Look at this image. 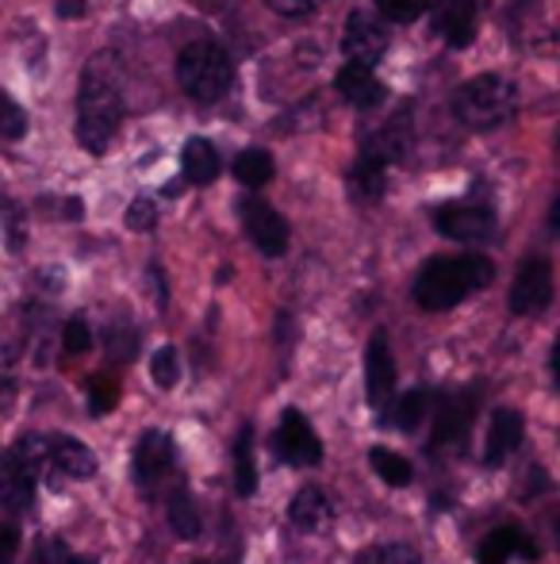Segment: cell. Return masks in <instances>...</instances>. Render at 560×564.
<instances>
[{
    "mask_svg": "<svg viewBox=\"0 0 560 564\" xmlns=\"http://www.w3.org/2000/svg\"><path fill=\"white\" fill-rule=\"evenodd\" d=\"M123 93H128V74L120 54H92L77 89V142L89 154H105L112 147L123 119Z\"/></svg>",
    "mask_w": 560,
    "mask_h": 564,
    "instance_id": "6da1fadb",
    "label": "cell"
},
{
    "mask_svg": "<svg viewBox=\"0 0 560 564\" xmlns=\"http://www.w3.org/2000/svg\"><path fill=\"white\" fill-rule=\"evenodd\" d=\"M495 281V265L484 253H464V258H433L415 276V304L422 312H449L464 296L487 289Z\"/></svg>",
    "mask_w": 560,
    "mask_h": 564,
    "instance_id": "7a4b0ae2",
    "label": "cell"
},
{
    "mask_svg": "<svg viewBox=\"0 0 560 564\" xmlns=\"http://www.w3.org/2000/svg\"><path fill=\"white\" fill-rule=\"evenodd\" d=\"M177 82L185 89V97H193L196 105H211L219 100L234 82V62L211 39H196L180 51L177 58Z\"/></svg>",
    "mask_w": 560,
    "mask_h": 564,
    "instance_id": "3957f363",
    "label": "cell"
},
{
    "mask_svg": "<svg viewBox=\"0 0 560 564\" xmlns=\"http://www.w3.org/2000/svg\"><path fill=\"white\" fill-rule=\"evenodd\" d=\"M453 112L472 131H492L515 112V85L499 74H480L453 93Z\"/></svg>",
    "mask_w": 560,
    "mask_h": 564,
    "instance_id": "277c9868",
    "label": "cell"
},
{
    "mask_svg": "<svg viewBox=\"0 0 560 564\" xmlns=\"http://www.w3.org/2000/svg\"><path fill=\"white\" fill-rule=\"evenodd\" d=\"M438 403V419H433V442L430 449H446V453H461V446H469L472 438V423H476V408H480V392L476 388H461V392H446Z\"/></svg>",
    "mask_w": 560,
    "mask_h": 564,
    "instance_id": "5b68a950",
    "label": "cell"
},
{
    "mask_svg": "<svg viewBox=\"0 0 560 564\" xmlns=\"http://www.w3.org/2000/svg\"><path fill=\"white\" fill-rule=\"evenodd\" d=\"M273 449H277V457L292 468H315L322 460L319 434L311 431V423H307L299 408L281 411L277 434H273Z\"/></svg>",
    "mask_w": 560,
    "mask_h": 564,
    "instance_id": "8992f818",
    "label": "cell"
},
{
    "mask_svg": "<svg viewBox=\"0 0 560 564\" xmlns=\"http://www.w3.org/2000/svg\"><path fill=\"white\" fill-rule=\"evenodd\" d=\"M365 395L376 415H384L388 403L396 400V357H392V346L384 330H376L365 349Z\"/></svg>",
    "mask_w": 560,
    "mask_h": 564,
    "instance_id": "52a82bcc",
    "label": "cell"
},
{
    "mask_svg": "<svg viewBox=\"0 0 560 564\" xmlns=\"http://www.w3.org/2000/svg\"><path fill=\"white\" fill-rule=\"evenodd\" d=\"M239 216H242V227H246L250 242H254L265 258H281V253L288 250V224H284V216L277 208H270V204L257 200V196H246V200H239Z\"/></svg>",
    "mask_w": 560,
    "mask_h": 564,
    "instance_id": "ba28073f",
    "label": "cell"
},
{
    "mask_svg": "<svg viewBox=\"0 0 560 564\" xmlns=\"http://www.w3.org/2000/svg\"><path fill=\"white\" fill-rule=\"evenodd\" d=\"M553 304V265L546 258L523 261L515 284H510V312L515 315H538Z\"/></svg>",
    "mask_w": 560,
    "mask_h": 564,
    "instance_id": "9c48e42d",
    "label": "cell"
},
{
    "mask_svg": "<svg viewBox=\"0 0 560 564\" xmlns=\"http://www.w3.org/2000/svg\"><path fill=\"white\" fill-rule=\"evenodd\" d=\"M177 465V446L165 431H146L135 446V457H131V473H135V484L142 491H150L154 484H162L165 476Z\"/></svg>",
    "mask_w": 560,
    "mask_h": 564,
    "instance_id": "30bf717a",
    "label": "cell"
},
{
    "mask_svg": "<svg viewBox=\"0 0 560 564\" xmlns=\"http://www.w3.org/2000/svg\"><path fill=\"white\" fill-rule=\"evenodd\" d=\"M433 230L453 242H484L495 235V216L476 204H446L433 212Z\"/></svg>",
    "mask_w": 560,
    "mask_h": 564,
    "instance_id": "8fae6325",
    "label": "cell"
},
{
    "mask_svg": "<svg viewBox=\"0 0 560 564\" xmlns=\"http://www.w3.org/2000/svg\"><path fill=\"white\" fill-rule=\"evenodd\" d=\"M342 51H345V58L373 66V62L388 51V28H384V20H376V12H365V8L353 12L342 28Z\"/></svg>",
    "mask_w": 560,
    "mask_h": 564,
    "instance_id": "7c38bea8",
    "label": "cell"
},
{
    "mask_svg": "<svg viewBox=\"0 0 560 564\" xmlns=\"http://www.w3.org/2000/svg\"><path fill=\"white\" fill-rule=\"evenodd\" d=\"M526 438V419L518 415L515 408H499L492 415V426H487V446H484V465L499 468L523 449Z\"/></svg>",
    "mask_w": 560,
    "mask_h": 564,
    "instance_id": "4fadbf2b",
    "label": "cell"
},
{
    "mask_svg": "<svg viewBox=\"0 0 560 564\" xmlns=\"http://www.w3.org/2000/svg\"><path fill=\"white\" fill-rule=\"evenodd\" d=\"M46 457H51V473L66 476V480H92L97 476V457L81 438L51 434L46 438Z\"/></svg>",
    "mask_w": 560,
    "mask_h": 564,
    "instance_id": "5bb4252c",
    "label": "cell"
},
{
    "mask_svg": "<svg viewBox=\"0 0 560 564\" xmlns=\"http://www.w3.org/2000/svg\"><path fill=\"white\" fill-rule=\"evenodd\" d=\"M433 35L449 46H469L476 35V0H433Z\"/></svg>",
    "mask_w": 560,
    "mask_h": 564,
    "instance_id": "9a60e30c",
    "label": "cell"
},
{
    "mask_svg": "<svg viewBox=\"0 0 560 564\" xmlns=\"http://www.w3.org/2000/svg\"><path fill=\"white\" fill-rule=\"evenodd\" d=\"M510 557L538 561V545L526 538L523 527H499L487 530L484 542L476 545V564H507Z\"/></svg>",
    "mask_w": 560,
    "mask_h": 564,
    "instance_id": "2e32d148",
    "label": "cell"
},
{
    "mask_svg": "<svg viewBox=\"0 0 560 564\" xmlns=\"http://www.w3.org/2000/svg\"><path fill=\"white\" fill-rule=\"evenodd\" d=\"M330 519H334V507H330L327 491L315 488V484L299 488L296 499L288 503V522L296 530H304V534H319V530H327Z\"/></svg>",
    "mask_w": 560,
    "mask_h": 564,
    "instance_id": "e0dca14e",
    "label": "cell"
},
{
    "mask_svg": "<svg viewBox=\"0 0 560 564\" xmlns=\"http://www.w3.org/2000/svg\"><path fill=\"white\" fill-rule=\"evenodd\" d=\"M334 89L342 93L350 105H358V108H376L384 100V85L376 82V74L365 66V62H345L342 69H338V77H334Z\"/></svg>",
    "mask_w": 560,
    "mask_h": 564,
    "instance_id": "ac0fdd59",
    "label": "cell"
},
{
    "mask_svg": "<svg viewBox=\"0 0 560 564\" xmlns=\"http://www.w3.org/2000/svg\"><path fill=\"white\" fill-rule=\"evenodd\" d=\"M0 507L8 514H28L35 507V476L15 465L12 457L0 460Z\"/></svg>",
    "mask_w": 560,
    "mask_h": 564,
    "instance_id": "d6986e66",
    "label": "cell"
},
{
    "mask_svg": "<svg viewBox=\"0 0 560 564\" xmlns=\"http://www.w3.org/2000/svg\"><path fill=\"white\" fill-rule=\"evenodd\" d=\"M433 411V392H426V388H411L407 395H399L396 403H388V411L384 415L392 419V426L404 434H415L419 426L430 419Z\"/></svg>",
    "mask_w": 560,
    "mask_h": 564,
    "instance_id": "ffe728a7",
    "label": "cell"
},
{
    "mask_svg": "<svg viewBox=\"0 0 560 564\" xmlns=\"http://www.w3.org/2000/svg\"><path fill=\"white\" fill-rule=\"evenodd\" d=\"M180 170L193 185H211L219 177V154L208 139H188L180 150Z\"/></svg>",
    "mask_w": 560,
    "mask_h": 564,
    "instance_id": "44dd1931",
    "label": "cell"
},
{
    "mask_svg": "<svg viewBox=\"0 0 560 564\" xmlns=\"http://www.w3.org/2000/svg\"><path fill=\"white\" fill-rule=\"evenodd\" d=\"M165 519H169V530L185 542H196L204 530L200 511H196V499L188 496V488H173L169 499H165Z\"/></svg>",
    "mask_w": 560,
    "mask_h": 564,
    "instance_id": "7402d4cb",
    "label": "cell"
},
{
    "mask_svg": "<svg viewBox=\"0 0 560 564\" xmlns=\"http://www.w3.org/2000/svg\"><path fill=\"white\" fill-rule=\"evenodd\" d=\"M234 488L242 499L257 491V460H254V426L242 423L239 438H234Z\"/></svg>",
    "mask_w": 560,
    "mask_h": 564,
    "instance_id": "603a6c76",
    "label": "cell"
},
{
    "mask_svg": "<svg viewBox=\"0 0 560 564\" xmlns=\"http://www.w3.org/2000/svg\"><path fill=\"white\" fill-rule=\"evenodd\" d=\"M350 185L361 200H381L384 193V154H361V162L353 165Z\"/></svg>",
    "mask_w": 560,
    "mask_h": 564,
    "instance_id": "cb8c5ba5",
    "label": "cell"
},
{
    "mask_svg": "<svg viewBox=\"0 0 560 564\" xmlns=\"http://www.w3.org/2000/svg\"><path fill=\"white\" fill-rule=\"evenodd\" d=\"M234 177L242 181L246 188H262L273 181V158L270 150H242L234 158Z\"/></svg>",
    "mask_w": 560,
    "mask_h": 564,
    "instance_id": "d4e9b609",
    "label": "cell"
},
{
    "mask_svg": "<svg viewBox=\"0 0 560 564\" xmlns=\"http://www.w3.org/2000/svg\"><path fill=\"white\" fill-rule=\"evenodd\" d=\"M8 457H12L20 468H28L35 480L43 473H51V457H46V438H43V434H23V438L8 449Z\"/></svg>",
    "mask_w": 560,
    "mask_h": 564,
    "instance_id": "484cf974",
    "label": "cell"
},
{
    "mask_svg": "<svg viewBox=\"0 0 560 564\" xmlns=\"http://www.w3.org/2000/svg\"><path fill=\"white\" fill-rule=\"evenodd\" d=\"M369 465L376 468V476H381L384 484H392V488H407L411 484V465H407V457H399V453L384 449V446H373L369 449Z\"/></svg>",
    "mask_w": 560,
    "mask_h": 564,
    "instance_id": "4316f807",
    "label": "cell"
},
{
    "mask_svg": "<svg viewBox=\"0 0 560 564\" xmlns=\"http://www.w3.org/2000/svg\"><path fill=\"white\" fill-rule=\"evenodd\" d=\"M150 380H154L162 392H169V388H177L180 380V357L173 346H162L154 357H150Z\"/></svg>",
    "mask_w": 560,
    "mask_h": 564,
    "instance_id": "83f0119b",
    "label": "cell"
},
{
    "mask_svg": "<svg viewBox=\"0 0 560 564\" xmlns=\"http://www.w3.org/2000/svg\"><path fill=\"white\" fill-rule=\"evenodd\" d=\"M28 134V112L8 93H0V139H23Z\"/></svg>",
    "mask_w": 560,
    "mask_h": 564,
    "instance_id": "f1b7e54d",
    "label": "cell"
},
{
    "mask_svg": "<svg viewBox=\"0 0 560 564\" xmlns=\"http://www.w3.org/2000/svg\"><path fill=\"white\" fill-rule=\"evenodd\" d=\"M62 349H66L69 357H81V354H89V349H92V330H89V323H85L81 315H74V319L62 327Z\"/></svg>",
    "mask_w": 560,
    "mask_h": 564,
    "instance_id": "f546056e",
    "label": "cell"
},
{
    "mask_svg": "<svg viewBox=\"0 0 560 564\" xmlns=\"http://www.w3.org/2000/svg\"><path fill=\"white\" fill-rule=\"evenodd\" d=\"M376 4V15L381 20H392V23H411L422 15L426 0H373Z\"/></svg>",
    "mask_w": 560,
    "mask_h": 564,
    "instance_id": "4dcf8cb0",
    "label": "cell"
},
{
    "mask_svg": "<svg viewBox=\"0 0 560 564\" xmlns=\"http://www.w3.org/2000/svg\"><path fill=\"white\" fill-rule=\"evenodd\" d=\"M116 384L108 377H92L89 380V411L92 415H105V411H112L116 408Z\"/></svg>",
    "mask_w": 560,
    "mask_h": 564,
    "instance_id": "1f68e13d",
    "label": "cell"
},
{
    "mask_svg": "<svg viewBox=\"0 0 560 564\" xmlns=\"http://www.w3.org/2000/svg\"><path fill=\"white\" fill-rule=\"evenodd\" d=\"M123 224L131 230H139V235H150V230L157 227V208L154 200H135L128 212H123Z\"/></svg>",
    "mask_w": 560,
    "mask_h": 564,
    "instance_id": "d6a6232c",
    "label": "cell"
},
{
    "mask_svg": "<svg viewBox=\"0 0 560 564\" xmlns=\"http://www.w3.org/2000/svg\"><path fill=\"white\" fill-rule=\"evenodd\" d=\"M15 553H20V522L4 519L0 522V564H15Z\"/></svg>",
    "mask_w": 560,
    "mask_h": 564,
    "instance_id": "836d02e7",
    "label": "cell"
},
{
    "mask_svg": "<svg viewBox=\"0 0 560 564\" xmlns=\"http://www.w3.org/2000/svg\"><path fill=\"white\" fill-rule=\"evenodd\" d=\"M376 564H422L411 545H376Z\"/></svg>",
    "mask_w": 560,
    "mask_h": 564,
    "instance_id": "e575fe53",
    "label": "cell"
},
{
    "mask_svg": "<svg viewBox=\"0 0 560 564\" xmlns=\"http://www.w3.org/2000/svg\"><path fill=\"white\" fill-rule=\"evenodd\" d=\"M265 4H270L273 12H281V15H311L322 0H265Z\"/></svg>",
    "mask_w": 560,
    "mask_h": 564,
    "instance_id": "d590c367",
    "label": "cell"
},
{
    "mask_svg": "<svg viewBox=\"0 0 560 564\" xmlns=\"http://www.w3.org/2000/svg\"><path fill=\"white\" fill-rule=\"evenodd\" d=\"M62 557H66V550H62L58 542H46L43 550L35 553V561H31V564H58Z\"/></svg>",
    "mask_w": 560,
    "mask_h": 564,
    "instance_id": "8d00e7d4",
    "label": "cell"
},
{
    "mask_svg": "<svg viewBox=\"0 0 560 564\" xmlns=\"http://www.w3.org/2000/svg\"><path fill=\"white\" fill-rule=\"evenodd\" d=\"M58 15H62V20H81L85 0H58Z\"/></svg>",
    "mask_w": 560,
    "mask_h": 564,
    "instance_id": "74e56055",
    "label": "cell"
},
{
    "mask_svg": "<svg viewBox=\"0 0 560 564\" xmlns=\"http://www.w3.org/2000/svg\"><path fill=\"white\" fill-rule=\"evenodd\" d=\"M58 564H97V561H92V557H62Z\"/></svg>",
    "mask_w": 560,
    "mask_h": 564,
    "instance_id": "f35d334b",
    "label": "cell"
}]
</instances>
